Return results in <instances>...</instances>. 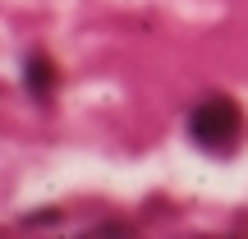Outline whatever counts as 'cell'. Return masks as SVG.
<instances>
[{"label": "cell", "mask_w": 248, "mask_h": 239, "mask_svg": "<svg viewBox=\"0 0 248 239\" xmlns=\"http://www.w3.org/2000/svg\"><path fill=\"white\" fill-rule=\"evenodd\" d=\"M188 133H193V143L207 147V152H230L234 143H239V133H244V111L234 106L230 97H212V101H202V106H193Z\"/></svg>", "instance_id": "6da1fadb"}, {"label": "cell", "mask_w": 248, "mask_h": 239, "mask_svg": "<svg viewBox=\"0 0 248 239\" xmlns=\"http://www.w3.org/2000/svg\"><path fill=\"white\" fill-rule=\"evenodd\" d=\"M23 83H28V92L46 97V92H51V83H55V74H51V60H46V55H32V60L23 64Z\"/></svg>", "instance_id": "7a4b0ae2"}]
</instances>
